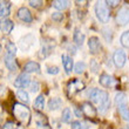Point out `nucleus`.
Here are the masks:
<instances>
[{
    "label": "nucleus",
    "instance_id": "1",
    "mask_svg": "<svg viewBox=\"0 0 129 129\" xmlns=\"http://www.w3.org/2000/svg\"><path fill=\"white\" fill-rule=\"evenodd\" d=\"M89 98L93 103H95L99 107L100 112H106L110 107V100H109V94L106 90H101L98 88H93L89 92Z\"/></svg>",
    "mask_w": 129,
    "mask_h": 129
},
{
    "label": "nucleus",
    "instance_id": "2",
    "mask_svg": "<svg viewBox=\"0 0 129 129\" xmlns=\"http://www.w3.org/2000/svg\"><path fill=\"white\" fill-rule=\"evenodd\" d=\"M13 114L15 116V119L20 123L27 126L29 121H31V112L28 107L21 103H14L13 105Z\"/></svg>",
    "mask_w": 129,
    "mask_h": 129
},
{
    "label": "nucleus",
    "instance_id": "3",
    "mask_svg": "<svg viewBox=\"0 0 129 129\" xmlns=\"http://www.w3.org/2000/svg\"><path fill=\"white\" fill-rule=\"evenodd\" d=\"M95 14L98 20L102 24H107L110 19V11L106 1H98L95 4Z\"/></svg>",
    "mask_w": 129,
    "mask_h": 129
},
{
    "label": "nucleus",
    "instance_id": "4",
    "mask_svg": "<svg viewBox=\"0 0 129 129\" xmlns=\"http://www.w3.org/2000/svg\"><path fill=\"white\" fill-rule=\"evenodd\" d=\"M85 89V83L81 81V80H78V79H74L72 80L67 86V94L69 96L75 95L76 93L81 92Z\"/></svg>",
    "mask_w": 129,
    "mask_h": 129
},
{
    "label": "nucleus",
    "instance_id": "5",
    "mask_svg": "<svg viewBox=\"0 0 129 129\" xmlns=\"http://www.w3.org/2000/svg\"><path fill=\"white\" fill-rule=\"evenodd\" d=\"M116 22L121 26H124L129 22V6H122L116 13Z\"/></svg>",
    "mask_w": 129,
    "mask_h": 129
},
{
    "label": "nucleus",
    "instance_id": "6",
    "mask_svg": "<svg viewBox=\"0 0 129 129\" xmlns=\"http://www.w3.org/2000/svg\"><path fill=\"white\" fill-rule=\"evenodd\" d=\"M127 61V55L122 49H116L113 54V62L117 68H122Z\"/></svg>",
    "mask_w": 129,
    "mask_h": 129
},
{
    "label": "nucleus",
    "instance_id": "7",
    "mask_svg": "<svg viewBox=\"0 0 129 129\" xmlns=\"http://www.w3.org/2000/svg\"><path fill=\"white\" fill-rule=\"evenodd\" d=\"M29 83H31V78H29L28 74H26V73L19 74L17 76V79H15V81H14V86H15L17 88H20V89L28 87Z\"/></svg>",
    "mask_w": 129,
    "mask_h": 129
},
{
    "label": "nucleus",
    "instance_id": "8",
    "mask_svg": "<svg viewBox=\"0 0 129 129\" xmlns=\"http://www.w3.org/2000/svg\"><path fill=\"white\" fill-rule=\"evenodd\" d=\"M81 112H82V114L85 116H87V117H95L96 114H98L96 108L90 102H83V103H82Z\"/></svg>",
    "mask_w": 129,
    "mask_h": 129
},
{
    "label": "nucleus",
    "instance_id": "9",
    "mask_svg": "<svg viewBox=\"0 0 129 129\" xmlns=\"http://www.w3.org/2000/svg\"><path fill=\"white\" fill-rule=\"evenodd\" d=\"M88 48H89L90 54H93V55L98 54L99 52H100V49H101V44H100V40H99L98 37L89 38V40H88Z\"/></svg>",
    "mask_w": 129,
    "mask_h": 129
},
{
    "label": "nucleus",
    "instance_id": "10",
    "mask_svg": "<svg viewBox=\"0 0 129 129\" xmlns=\"http://www.w3.org/2000/svg\"><path fill=\"white\" fill-rule=\"evenodd\" d=\"M99 82L102 87L105 88H109V87H113L115 85V80L113 76H110L109 74H106V73H102L100 75V79H99Z\"/></svg>",
    "mask_w": 129,
    "mask_h": 129
},
{
    "label": "nucleus",
    "instance_id": "11",
    "mask_svg": "<svg viewBox=\"0 0 129 129\" xmlns=\"http://www.w3.org/2000/svg\"><path fill=\"white\" fill-rule=\"evenodd\" d=\"M18 18L21 21H24V22H32V20H33L32 13L26 7H21V8L18 10Z\"/></svg>",
    "mask_w": 129,
    "mask_h": 129
},
{
    "label": "nucleus",
    "instance_id": "12",
    "mask_svg": "<svg viewBox=\"0 0 129 129\" xmlns=\"http://www.w3.org/2000/svg\"><path fill=\"white\" fill-rule=\"evenodd\" d=\"M61 60H62V64H63V68L67 74H71L72 69H74V66H73V60L68 54H62L61 55Z\"/></svg>",
    "mask_w": 129,
    "mask_h": 129
},
{
    "label": "nucleus",
    "instance_id": "13",
    "mask_svg": "<svg viewBox=\"0 0 129 129\" xmlns=\"http://www.w3.org/2000/svg\"><path fill=\"white\" fill-rule=\"evenodd\" d=\"M24 71H25L24 73H26V74H28V73H29V74H31V73H37V74H39V73H40V64L35 61H29L25 64Z\"/></svg>",
    "mask_w": 129,
    "mask_h": 129
},
{
    "label": "nucleus",
    "instance_id": "14",
    "mask_svg": "<svg viewBox=\"0 0 129 129\" xmlns=\"http://www.w3.org/2000/svg\"><path fill=\"white\" fill-rule=\"evenodd\" d=\"M4 62H5V64H6V67L10 69V71H17L18 69V63L17 61H15V58L14 56H12V55L10 54H5V56H4Z\"/></svg>",
    "mask_w": 129,
    "mask_h": 129
},
{
    "label": "nucleus",
    "instance_id": "15",
    "mask_svg": "<svg viewBox=\"0 0 129 129\" xmlns=\"http://www.w3.org/2000/svg\"><path fill=\"white\" fill-rule=\"evenodd\" d=\"M13 28H14V24L10 19H4V20L1 21V24H0V29L5 34H10Z\"/></svg>",
    "mask_w": 129,
    "mask_h": 129
},
{
    "label": "nucleus",
    "instance_id": "16",
    "mask_svg": "<svg viewBox=\"0 0 129 129\" xmlns=\"http://www.w3.org/2000/svg\"><path fill=\"white\" fill-rule=\"evenodd\" d=\"M85 34L82 33L80 29H75L74 33H73V40L78 46H82L83 42H85Z\"/></svg>",
    "mask_w": 129,
    "mask_h": 129
},
{
    "label": "nucleus",
    "instance_id": "17",
    "mask_svg": "<svg viewBox=\"0 0 129 129\" xmlns=\"http://www.w3.org/2000/svg\"><path fill=\"white\" fill-rule=\"evenodd\" d=\"M62 106V100L60 98H53L48 101V109L49 110H58Z\"/></svg>",
    "mask_w": 129,
    "mask_h": 129
},
{
    "label": "nucleus",
    "instance_id": "18",
    "mask_svg": "<svg viewBox=\"0 0 129 129\" xmlns=\"http://www.w3.org/2000/svg\"><path fill=\"white\" fill-rule=\"evenodd\" d=\"M11 3L10 1H0V17H7L10 14Z\"/></svg>",
    "mask_w": 129,
    "mask_h": 129
},
{
    "label": "nucleus",
    "instance_id": "19",
    "mask_svg": "<svg viewBox=\"0 0 129 129\" xmlns=\"http://www.w3.org/2000/svg\"><path fill=\"white\" fill-rule=\"evenodd\" d=\"M117 108H119V113H120V115L122 116V119L126 120V121H129V108H128V106H127V103L119 106Z\"/></svg>",
    "mask_w": 129,
    "mask_h": 129
},
{
    "label": "nucleus",
    "instance_id": "20",
    "mask_svg": "<svg viewBox=\"0 0 129 129\" xmlns=\"http://www.w3.org/2000/svg\"><path fill=\"white\" fill-rule=\"evenodd\" d=\"M68 5H69V1H67V0H55V1H53L54 8H56L59 11L66 10L68 7Z\"/></svg>",
    "mask_w": 129,
    "mask_h": 129
},
{
    "label": "nucleus",
    "instance_id": "21",
    "mask_svg": "<svg viewBox=\"0 0 129 129\" xmlns=\"http://www.w3.org/2000/svg\"><path fill=\"white\" fill-rule=\"evenodd\" d=\"M17 52H18V48H17V46H15V44L8 41V42L6 44V54H10V55H12V56H15Z\"/></svg>",
    "mask_w": 129,
    "mask_h": 129
},
{
    "label": "nucleus",
    "instance_id": "22",
    "mask_svg": "<svg viewBox=\"0 0 129 129\" xmlns=\"http://www.w3.org/2000/svg\"><path fill=\"white\" fill-rule=\"evenodd\" d=\"M120 42H121V45H122L124 48H129V29L121 34Z\"/></svg>",
    "mask_w": 129,
    "mask_h": 129
},
{
    "label": "nucleus",
    "instance_id": "23",
    "mask_svg": "<svg viewBox=\"0 0 129 129\" xmlns=\"http://www.w3.org/2000/svg\"><path fill=\"white\" fill-rule=\"evenodd\" d=\"M17 96H18V99H19L20 101H22L24 103H28V102H29L28 94H27V92H25V89H19L17 92Z\"/></svg>",
    "mask_w": 129,
    "mask_h": 129
},
{
    "label": "nucleus",
    "instance_id": "24",
    "mask_svg": "<svg viewBox=\"0 0 129 129\" xmlns=\"http://www.w3.org/2000/svg\"><path fill=\"white\" fill-rule=\"evenodd\" d=\"M34 107L38 109V110H42L45 107V98L44 95H39L37 99H35V101H34Z\"/></svg>",
    "mask_w": 129,
    "mask_h": 129
},
{
    "label": "nucleus",
    "instance_id": "25",
    "mask_svg": "<svg viewBox=\"0 0 129 129\" xmlns=\"http://www.w3.org/2000/svg\"><path fill=\"white\" fill-rule=\"evenodd\" d=\"M115 103H116L117 107L121 106V105H124V103H126V94L122 93V92L117 93V94L115 95Z\"/></svg>",
    "mask_w": 129,
    "mask_h": 129
},
{
    "label": "nucleus",
    "instance_id": "26",
    "mask_svg": "<svg viewBox=\"0 0 129 129\" xmlns=\"http://www.w3.org/2000/svg\"><path fill=\"white\" fill-rule=\"evenodd\" d=\"M62 121L66 123L72 121V112L69 108H64L63 110H62Z\"/></svg>",
    "mask_w": 129,
    "mask_h": 129
},
{
    "label": "nucleus",
    "instance_id": "27",
    "mask_svg": "<svg viewBox=\"0 0 129 129\" xmlns=\"http://www.w3.org/2000/svg\"><path fill=\"white\" fill-rule=\"evenodd\" d=\"M86 69V63L83 61H79L75 63L74 66V72L76 73V74H82L83 72H85Z\"/></svg>",
    "mask_w": 129,
    "mask_h": 129
},
{
    "label": "nucleus",
    "instance_id": "28",
    "mask_svg": "<svg viewBox=\"0 0 129 129\" xmlns=\"http://www.w3.org/2000/svg\"><path fill=\"white\" fill-rule=\"evenodd\" d=\"M71 128L72 129H86L87 126L83 124L82 122H80V121H73L71 123Z\"/></svg>",
    "mask_w": 129,
    "mask_h": 129
},
{
    "label": "nucleus",
    "instance_id": "29",
    "mask_svg": "<svg viewBox=\"0 0 129 129\" xmlns=\"http://www.w3.org/2000/svg\"><path fill=\"white\" fill-rule=\"evenodd\" d=\"M29 90H31L32 93H37L38 90H39V87H40V85H39V82L38 81H31V83H29Z\"/></svg>",
    "mask_w": 129,
    "mask_h": 129
},
{
    "label": "nucleus",
    "instance_id": "30",
    "mask_svg": "<svg viewBox=\"0 0 129 129\" xmlns=\"http://www.w3.org/2000/svg\"><path fill=\"white\" fill-rule=\"evenodd\" d=\"M52 19L54 21H56V22H60L63 19V14L60 13V12H54V13L52 14Z\"/></svg>",
    "mask_w": 129,
    "mask_h": 129
},
{
    "label": "nucleus",
    "instance_id": "31",
    "mask_svg": "<svg viewBox=\"0 0 129 129\" xmlns=\"http://www.w3.org/2000/svg\"><path fill=\"white\" fill-rule=\"evenodd\" d=\"M28 4H29V6L34 7V8H38V7H40L41 5H42V1H40V0H35V1H34V0H31Z\"/></svg>",
    "mask_w": 129,
    "mask_h": 129
},
{
    "label": "nucleus",
    "instance_id": "32",
    "mask_svg": "<svg viewBox=\"0 0 129 129\" xmlns=\"http://www.w3.org/2000/svg\"><path fill=\"white\" fill-rule=\"evenodd\" d=\"M90 69H92L93 73H98L99 66H98V62H96V60H92V61H90Z\"/></svg>",
    "mask_w": 129,
    "mask_h": 129
},
{
    "label": "nucleus",
    "instance_id": "33",
    "mask_svg": "<svg viewBox=\"0 0 129 129\" xmlns=\"http://www.w3.org/2000/svg\"><path fill=\"white\" fill-rule=\"evenodd\" d=\"M59 72H60V69H59L58 67H48L47 68V73L48 74H53V75H55V74H58Z\"/></svg>",
    "mask_w": 129,
    "mask_h": 129
},
{
    "label": "nucleus",
    "instance_id": "34",
    "mask_svg": "<svg viewBox=\"0 0 129 129\" xmlns=\"http://www.w3.org/2000/svg\"><path fill=\"white\" fill-rule=\"evenodd\" d=\"M3 129H17V124L14 122H6Z\"/></svg>",
    "mask_w": 129,
    "mask_h": 129
},
{
    "label": "nucleus",
    "instance_id": "35",
    "mask_svg": "<svg viewBox=\"0 0 129 129\" xmlns=\"http://www.w3.org/2000/svg\"><path fill=\"white\" fill-rule=\"evenodd\" d=\"M106 4H107V6H112V7H114V6H116L117 4H119V1H106Z\"/></svg>",
    "mask_w": 129,
    "mask_h": 129
},
{
    "label": "nucleus",
    "instance_id": "36",
    "mask_svg": "<svg viewBox=\"0 0 129 129\" xmlns=\"http://www.w3.org/2000/svg\"><path fill=\"white\" fill-rule=\"evenodd\" d=\"M68 49L72 52V54H75V53H76V49H75L74 46H68Z\"/></svg>",
    "mask_w": 129,
    "mask_h": 129
},
{
    "label": "nucleus",
    "instance_id": "37",
    "mask_svg": "<svg viewBox=\"0 0 129 129\" xmlns=\"http://www.w3.org/2000/svg\"><path fill=\"white\" fill-rule=\"evenodd\" d=\"M75 114H76V116H78V117H81L82 112H81V110H79L78 108H75Z\"/></svg>",
    "mask_w": 129,
    "mask_h": 129
},
{
    "label": "nucleus",
    "instance_id": "38",
    "mask_svg": "<svg viewBox=\"0 0 129 129\" xmlns=\"http://www.w3.org/2000/svg\"><path fill=\"white\" fill-rule=\"evenodd\" d=\"M3 112V106H1V103H0V113Z\"/></svg>",
    "mask_w": 129,
    "mask_h": 129
},
{
    "label": "nucleus",
    "instance_id": "39",
    "mask_svg": "<svg viewBox=\"0 0 129 129\" xmlns=\"http://www.w3.org/2000/svg\"><path fill=\"white\" fill-rule=\"evenodd\" d=\"M124 129H129V124H128V126H127V127H126V128H124Z\"/></svg>",
    "mask_w": 129,
    "mask_h": 129
},
{
    "label": "nucleus",
    "instance_id": "40",
    "mask_svg": "<svg viewBox=\"0 0 129 129\" xmlns=\"http://www.w3.org/2000/svg\"><path fill=\"white\" fill-rule=\"evenodd\" d=\"M0 52H1V46H0Z\"/></svg>",
    "mask_w": 129,
    "mask_h": 129
},
{
    "label": "nucleus",
    "instance_id": "41",
    "mask_svg": "<svg viewBox=\"0 0 129 129\" xmlns=\"http://www.w3.org/2000/svg\"><path fill=\"white\" fill-rule=\"evenodd\" d=\"M0 129H3V128H1V127H0Z\"/></svg>",
    "mask_w": 129,
    "mask_h": 129
},
{
    "label": "nucleus",
    "instance_id": "42",
    "mask_svg": "<svg viewBox=\"0 0 129 129\" xmlns=\"http://www.w3.org/2000/svg\"><path fill=\"white\" fill-rule=\"evenodd\" d=\"M0 24H1V22H0Z\"/></svg>",
    "mask_w": 129,
    "mask_h": 129
}]
</instances>
